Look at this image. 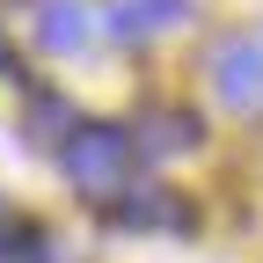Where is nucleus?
<instances>
[{"label": "nucleus", "mask_w": 263, "mask_h": 263, "mask_svg": "<svg viewBox=\"0 0 263 263\" xmlns=\"http://www.w3.org/2000/svg\"><path fill=\"white\" fill-rule=\"evenodd\" d=\"M73 124H81V117L66 110L59 95H29V124H22V132H29V139H37V146H59V139H66V132H73Z\"/></svg>", "instance_id": "obj_7"}, {"label": "nucleus", "mask_w": 263, "mask_h": 263, "mask_svg": "<svg viewBox=\"0 0 263 263\" xmlns=\"http://www.w3.org/2000/svg\"><path fill=\"white\" fill-rule=\"evenodd\" d=\"M59 168L81 197H117L124 176H132V132L110 124V117H81L59 139Z\"/></svg>", "instance_id": "obj_1"}, {"label": "nucleus", "mask_w": 263, "mask_h": 263, "mask_svg": "<svg viewBox=\"0 0 263 263\" xmlns=\"http://www.w3.org/2000/svg\"><path fill=\"white\" fill-rule=\"evenodd\" d=\"M110 219L117 227H139V234H183L190 205H183V190H168V183H139V190H124L110 205Z\"/></svg>", "instance_id": "obj_5"}, {"label": "nucleus", "mask_w": 263, "mask_h": 263, "mask_svg": "<svg viewBox=\"0 0 263 263\" xmlns=\"http://www.w3.org/2000/svg\"><path fill=\"white\" fill-rule=\"evenodd\" d=\"M95 37H103V8L88 0H37V44L59 59H81Z\"/></svg>", "instance_id": "obj_4"}, {"label": "nucleus", "mask_w": 263, "mask_h": 263, "mask_svg": "<svg viewBox=\"0 0 263 263\" xmlns=\"http://www.w3.org/2000/svg\"><path fill=\"white\" fill-rule=\"evenodd\" d=\"M0 263H51L44 227H0Z\"/></svg>", "instance_id": "obj_8"}, {"label": "nucleus", "mask_w": 263, "mask_h": 263, "mask_svg": "<svg viewBox=\"0 0 263 263\" xmlns=\"http://www.w3.org/2000/svg\"><path fill=\"white\" fill-rule=\"evenodd\" d=\"M205 73H212V95L227 110H241V117L263 110V37H219Z\"/></svg>", "instance_id": "obj_2"}, {"label": "nucleus", "mask_w": 263, "mask_h": 263, "mask_svg": "<svg viewBox=\"0 0 263 263\" xmlns=\"http://www.w3.org/2000/svg\"><path fill=\"white\" fill-rule=\"evenodd\" d=\"M205 132L190 110H139V154H190Z\"/></svg>", "instance_id": "obj_6"}, {"label": "nucleus", "mask_w": 263, "mask_h": 263, "mask_svg": "<svg viewBox=\"0 0 263 263\" xmlns=\"http://www.w3.org/2000/svg\"><path fill=\"white\" fill-rule=\"evenodd\" d=\"M190 22V0H110L103 8V37L117 44H154V37H168V29Z\"/></svg>", "instance_id": "obj_3"}]
</instances>
